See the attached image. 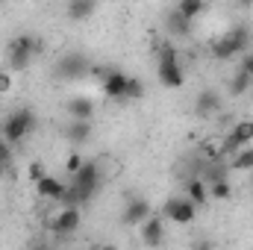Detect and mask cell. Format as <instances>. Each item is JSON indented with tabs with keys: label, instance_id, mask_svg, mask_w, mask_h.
<instances>
[{
	"label": "cell",
	"instance_id": "6da1fadb",
	"mask_svg": "<svg viewBox=\"0 0 253 250\" xmlns=\"http://www.w3.org/2000/svg\"><path fill=\"white\" fill-rule=\"evenodd\" d=\"M253 42V33L248 24H233L224 36H218L215 42H212V47H209V53L215 56V59H221V62H227V59H236V56H242V53H248V47H251Z\"/></svg>",
	"mask_w": 253,
	"mask_h": 250
},
{
	"label": "cell",
	"instance_id": "7a4b0ae2",
	"mask_svg": "<svg viewBox=\"0 0 253 250\" xmlns=\"http://www.w3.org/2000/svg\"><path fill=\"white\" fill-rule=\"evenodd\" d=\"M159 53V65H156V77L165 88H183L186 83V68H183V59H180V47L174 42H162L156 47Z\"/></svg>",
	"mask_w": 253,
	"mask_h": 250
},
{
	"label": "cell",
	"instance_id": "3957f363",
	"mask_svg": "<svg viewBox=\"0 0 253 250\" xmlns=\"http://www.w3.org/2000/svg\"><path fill=\"white\" fill-rule=\"evenodd\" d=\"M36 53H39V39H33L30 33H21L6 44V62L12 71H27L36 59Z\"/></svg>",
	"mask_w": 253,
	"mask_h": 250
},
{
	"label": "cell",
	"instance_id": "277c9868",
	"mask_svg": "<svg viewBox=\"0 0 253 250\" xmlns=\"http://www.w3.org/2000/svg\"><path fill=\"white\" fill-rule=\"evenodd\" d=\"M33 129H36V112L27 109V106H21V109H15V112L6 115V121L0 126V135H3L9 144H18V141L27 138Z\"/></svg>",
	"mask_w": 253,
	"mask_h": 250
},
{
	"label": "cell",
	"instance_id": "5b68a950",
	"mask_svg": "<svg viewBox=\"0 0 253 250\" xmlns=\"http://www.w3.org/2000/svg\"><path fill=\"white\" fill-rule=\"evenodd\" d=\"M253 141V121L251 118H242V121H236L233 129L224 135V141H221V156L227 159V156H236L239 150H245V147H251Z\"/></svg>",
	"mask_w": 253,
	"mask_h": 250
},
{
	"label": "cell",
	"instance_id": "8992f818",
	"mask_svg": "<svg viewBox=\"0 0 253 250\" xmlns=\"http://www.w3.org/2000/svg\"><path fill=\"white\" fill-rule=\"evenodd\" d=\"M162 218H165V221H174V224L189 227V224L197 221V206L191 203L186 194H174V197H168V200H165V206H162Z\"/></svg>",
	"mask_w": 253,
	"mask_h": 250
},
{
	"label": "cell",
	"instance_id": "52a82bcc",
	"mask_svg": "<svg viewBox=\"0 0 253 250\" xmlns=\"http://www.w3.org/2000/svg\"><path fill=\"white\" fill-rule=\"evenodd\" d=\"M85 74H91V62H88V56L85 53H80V50H71V53H65L59 56V62H56V77L59 80H83Z\"/></svg>",
	"mask_w": 253,
	"mask_h": 250
},
{
	"label": "cell",
	"instance_id": "ba28073f",
	"mask_svg": "<svg viewBox=\"0 0 253 250\" xmlns=\"http://www.w3.org/2000/svg\"><path fill=\"white\" fill-rule=\"evenodd\" d=\"M91 74L100 77V88L109 100H124L126 80H129L124 71H118V68H91Z\"/></svg>",
	"mask_w": 253,
	"mask_h": 250
},
{
	"label": "cell",
	"instance_id": "9c48e42d",
	"mask_svg": "<svg viewBox=\"0 0 253 250\" xmlns=\"http://www.w3.org/2000/svg\"><path fill=\"white\" fill-rule=\"evenodd\" d=\"M80 224H83V212L77 206H65V209L56 212V218L50 221V233L56 239H71L80 230Z\"/></svg>",
	"mask_w": 253,
	"mask_h": 250
},
{
	"label": "cell",
	"instance_id": "30bf717a",
	"mask_svg": "<svg viewBox=\"0 0 253 250\" xmlns=\"http://www.w3.org/2000/svg\"><path fill=\"white\" fill-rule=\"evenodd\" d=\"M224 109V94L218 88H203L194 97V115L197 118H215Z\"/></svg>",
	"mask_w": 253,
	"mask_h": 250
},
{
	"label": "cell",
	"instance_id": "8fae6325",
	"mask_svg": "<svg viewBox=\"0 0 253 250\" xmlns=\"http://www.w3.org/2000/svg\"><path fill=\"white\" fill-rule=\"evenodd\" d=\"M150 200H144V197H129L124 206V212H121V224L124 227H141L147 218H150Z\"/></svg>",
	"mask_w": 253,
	"mask_h": 250
},
{
	"label": "cell",
	"instance_id": "7c38bea8",
	"mask_svg": "<svg viewBox=\"0 0 253 250\" xmlns=\"http://www.w3.org/2000/svg\"><path fill=\"white\" fill-rule=\"evenodd\" d=\"M138 236H141V245L144 248H159L165 242V218L162 215H150L138 227Z\"/></svg>",
	"mask_w": 253,
	"mask_h": 250
},
{
	"label": "cell",
	"instance_id": "4fadbf2b",
	"mask_svg": "<svg viewBox=\"0 0 253 250\" xmlns=\"http://www.w3.org/2000/svg\"><path fill=\"white\" fill-rule=\"evenodd\" d=\"M36 194L42 197V200H50V203H62L65 194H68V186H65L59 177H44L42 183H36Z\"/></svg>",
	"mask_w": 253,
	"mask_h": 250
},
{
	"label": "cell",
	"instance_id": "5bb4252c",
	"mask_svg": "<svg viewBox=\"0 0 253 250\" xmlns=\"http://www.w3.org/2000/svg\"><path fill=\"white\" fill-rule=\"evenodd\" d=\"M191 27L194 24H189L177 9H171L168 15H165V33L171 36V42L177 44V42H183V39H191Z\"/></svg>",
	"mask_w": 253,
	"mask_h": 250
},
{
	"label": "cell",
	"instance_id": "9a60e30c",
	"mask_svg": "<svg viewBox=\"0 0 253 250\" xmlns=\"http://www.w3.org/2000/svg\"><path fill=\"white\" fill-rule=\"evenodd\" d=\"M65 112H68L71 121H91V115H94V100L85 97V94H74V97L65 103Z\"/></svg>",
	"mask_w": 253,
	"mask_h": 250
},
{
	"label": "cell",
	"instance_id": "2e32d148",
	"mask_svg": "<svg viewBox=\"0 0 253 250\" xmlns=\"http://www.w3.org/2000/svg\"><path fill=\"white\" fill-rule=\"evenodd\" d=\"M200 180H203L206 186H215V183L230 180V165H227V159H221V156H218V159H206Z\"/></svg>",
	"mask_w": 253,
	"mask_h": 250
},
{
	"label": "cell",
	"instance_id": "e0dca14e",
	"mask_svg": "<svg viewBox=\"0 0 253 250\" xmlns=\"http://www.w3.org/2000/svg\"><path fill=\"white\" fill-rule=\"evenodd\" d=\"M91 132H94V126L91 121H68L65 124V138L71 141V144H85V141H91Z\"/></svg>",
	"mask_w": 253,
	"mask_h": 250
},
{
	"label": "cell",
	"instance_id": "ac0fdd59",
	"mask_svg": "<svg viewBox=\"0 0 253 250\" xmlns=\"http://www.w3.org/2000/svg\"><path fill=\"white\" fill-rule=\"evenodd\" d=\"M94 12H97V3L94 0H68V6H65V15L71 21H85Z\"/></svg>",
	"mask_w": 253,
	"mask_h": 250
},
{
	"label": "cell",
	"instance_id": "d6986e66",
	"mask_svg": "<svg viewBox=\"0 0 253 250\" xmlns=\"http://www.w3.org/2000/svg\"><path fill=\"white\" fill-rule=\"evenodd\" d=\"M183 188H186L183 194L189 197V200L194 203V206H197V209H200V206L209 200V186H206L200 177H191V180H186V186H183Z\"/></svg>",
	"mask_w": 253,
	"mask_h": 250
},
{
	"label": "cell",
	"instance_id": "ffe728a7",
	"mask_svg": "<svg viewBox=\"0 0 253 250\" xmlns=\"http://www.w3.org/2000/svg\"><path fill=\"white\" fill-rule=\"evenodd\" d=\"M251 88H253V80L245 74V71H239V68H236V74L230 77V85H227L230 97H242V94H248Z\"/></svg>",
	"mask_w": 253,
	"mask_h": 250
},
{
	"label": "cell",
	"instance_id": "44dd1931",
	"mask_svg": "<svg viewBox=\"0 0 253 250\" xmlns=\"http://www.w3.org/2000/svg\"><path fill=\"white\" fill-rule=\"evenodd\" d=\"M174 9H177V12H180V15H183L189 24H194V21H197V18L206 12V3H203V0H180Z\"/></svg>",
	"mask_w": 253,
	"mask_h": 250
},
{
	"label": "cell",
	"instance_id": "7402d4cb",
	"mask_svg": "<svg viewBox=\"0 0 253 250\" xmlns=\"http://www.w3.org/2000/svg\"><path fill=\"white\" fill-rule=\"evenodd\" d=\"M227 165H230V171H253V147H245V150H239L236 156H230L227 159Z\"/></svg>",
	"mask_w": 253,
	"mask_h": 250
},
{
	"label": "cell",
	"instance_id": "603a6c76",
	"mask_svg": "<svg viewBox=\"0 0 253 250\" xmlns=\"http://www.w3.org/2000/svg\"><path fill=\"white\" fill-rule=\"evenodd\" d=\"M144 94H147V88H144V80H138V77H129V80H126L124 100H141Z\"/></svg>",
	"mask_w": 253,
	"mask_h": 250
},
{
	"label": "cell",
	"instance_id": "cb8c5ba5",
	"mask_svg": "<svg viewBox=\"0 0 253 250\" xmlns=\"http://www.w3.org/2000/svg\"><path fill=\"white\" fill-rule=\"evenodd\" d=\"M230 197H233V186H230V180L209 186V200H230Z\"/></svg>",
	"mask_w": 253,
	"mask_h": 250
},
{
	"label": "cell",
	"instance_id": "d4e9b609",
	"mask_svg": "<svg viewBox=\"0 0 253 250\" xmlns=\"http://www.w3.org/2000/svg\"><path fill=\"white\" fill-rule=\"evenodd\" d=\"M27 177H30V183L36 186V183H42L44 177H47V168H44V162H30V168H27Z\"/></svg>",
	"mask_w": 253,
	"mask_h": 250
},
{
	"label": "cell",
	"instance_id": "484cf974",
	"mask_svg": "<svg viewBox=\"0 0 253 250\" xmlns=\"http://www.w3.org/2000/svg\"><path fill=\"white\" fill-rule=\"evenodd\" d=\"M12 165V144L0 135V168H9Z\"/></svg>",
	"mask_w": 253,
	"mask_h": 250
},
{
	"label": "cell",
	"instance_id": "4316f807",
	"mask_svg": "<svg viewBox=\"0 0 253 250\" xmlns=\"http://www.w3.org/2000/svg\"><path fill=\"white\" fill-rule=\"evenodd\" d=\"M83 162H85V159H83V156H80V153H77V150H74V153H71V156H68V162H65V171H68V174H71V177H74V174H77V171H80V168H83Z\"/></svg>",
	"mask_w": 253,
	"mask_h": 250
},
{
	"label": "cell",
	"instance_id": "83f0119b",
	"mask_svg": "<svg viewBox=\"0 0 253 250\" xmlns=\"http://www.w3.org/2000/svg\"><path fill=\"white\" fill-rule=\"evenodd\" d=\"M12 91V71H0V97Z\"/></svg>",
	"mask_w": 253,
	"mask_h": 250
},
{
	"label": "cell",
	"instance_id": "f1b7e54d",
	"mask_svg": "<svg viewBox=\"0 0 253 250\" xmlns=\"http://www.w3.org/2000/svg\"><path fill=\"white\" fill-rule=\"evenodd\" d=\"M239 71H245V74H248V77L253 80V50L242 53V65H239Z\"/></svg>",
	"mask_w": 253,
	"mask_h": 250
},
{
	"label": "cell",
	"instance_id": "f546056e",
	"mask_svg": "<svg viewBox=\"0 0 253 250\" xmlns=\"http://www.w3.org/2000/svg\"><path fill=\"white\" fill-rule=\"evenodd\" d=\"M30 250H53V248H50L47 242H39V245H33V248H30Z\"/></svg>",
	"mask_w": 253,
	"mask_h": 250
},
{
	"label": "cell",
	"instance_id": "4dcf8cb0",
	"mask_svg": "<svg viewBox=\"0 0 253 250\" xmlns=\"http://www.w3.org/2000/svg\"><path fill=\"white\" fill-rule=\"evenodd\" d=\"M97 250H118V248H112V245H103V248H97Z\"/></svg>",
	"mask_w": 253,
	"mask_h": 250
},
{
	"label": "cell",
	"instance_id": "1f68e13d",
	"mask_svg": "<svg viewBox=\"0 0 253 250\" xmlns=\"http://www.w3.org/2000/svg\"><path fill=\"white\" fill-rule=\"evenodd\" d=\"M3 171H6V168H0V177H3Z\"/></svg>",
	"mask_w": 253,
	"mask_h": 250
}]
</instances>
